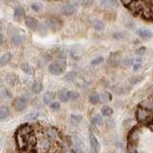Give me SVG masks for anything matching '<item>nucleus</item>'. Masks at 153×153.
Instances as JSON below:
<instances>
[{
    "label": "nucleus",
    "mask_w": 153,
    "mask_h": 153,
    "mask_svg": "<svg viewBox=\"0 0 153 153\" xmlns=\"http://www.w3.org/2000/svg\"><path fill=\"white\" fill-rule=\"evenodd\" d=\"M16 141L20 150H26L29 146L36 145V140L32 127L28 124L19 127L16 133Z\"/></svg>",
    "instance_id": "f257e3e1"
},
{
    "label": "nucleus",
    "mask_w": 153,
    "mask_h": 153,
    "mask_svg": "<svg viewBox=\"0 0 153 153\" xmlns=\"http://www.w3.org/2000/svg\"><path fill=\"white\" fill-rule=\"evenodd\" d=\"M137 121L141 123H149L153 121V111L143 107H139L136 112Z\"/></svg>",
    "instance_id": "f03ea898"
},
{
    "label": "nucleus",
    "mask_w": 153,
    "mask_h": 153,
    "mask_svg": "<svg viewBox=\"0 0 153 153\" xmlns=\"http://www.w3.org/2000/svg\"><path fill=\"white\" fill-rule=\"evenodd\" d=\"M76 6L78 3L76 2H66L61 6V13H63L66 16H71L76 12Z\"/></svg>",
    "instance_id": "7ed1b4c3"
},
{
    "label": "nucleus",
    "mask_w": 153,
    "mask_h": 153,
    "mask_svg": "<svg viewBox=\"0 0 153 153\" xmlns=\"http://www.w3.org/2000/svg\"><path fill=\"white\" fill-rule=\"evenodd\" d=\"M46 26L51 29L52 31H59V29L62 26V23L59 20V18H56V17H51V18H48L46 20Z\"/></svg>",
    "instance_id": "20e7f679"
},
{
    "label": "nucleus",
    "mask_w": 153,
    "mask_h": 153,
    "mask_svg": "<svg viewBox=\"0 0 153 153\" xmlns=\"http://www.w3.org/2000/svg\"><path fill=\"white\" fill-rule=\"evenodd\" d=\"M48 71H49L52 75L59 76L64 72V66H62L59 62H53V63H51L48 66Z\"/></svg>",
    "instance_id": "39448f33"
},
{
    "label": "nucleus",
    "mask_w": 153,
    "mask_h": 153,
    "mask_svg": "<svg viewBox=\"0 0 153 153\" xmlns=\"http://www.w3.org/2000/svg\"><path fill=\"white\" fill-rule=\"evenodd\" d=\"M73 143H74V147H75L74 150L76 151V153H87L85 149L84 143L81 141V139L79 137H74Z\"/></svg>",
    "instance_id": "423d86ee"
},
{
    "label": "nucleus",
    "mask_w": 153,
    "mask_h": 153,
    "mask_svg": "<svg viewBox=\"0 0 153 153\" xmlns=\"http://www.w3.org/2000/svg\"><path fill=\"white\" fill-rule=\"evenodd\" d=\"M25 24H26V26L29 29H30V30H32V31H37L40 23L38 22V20H37V19H36L35 17L27 16L25 18Z\"/></svg>",
    "instance_id": "0eeeda50"
},
{
    "label": "nucleus",
    "mask_w": 153,
    "mask_h": 153,
    "mask_svg": "<svg viewBox=\"0 0 153 153\" xmlns=\"http://www.w3.org/2000/svg\"><path fill=\"white\" fill-rule=\"evenodd\" d=\"M46 139H48L49 141H52V142H56L59 140V130H57L56 128H54V127H50L48 128L46 132Z\"/></svg>",
    "instance_id": "6e6552de"
},
{
    "label": "nucleus",
    "mask_w": 153,
    "mask_h": 153,
    "mask_svg": "<svg viewBox=\"0 0 153 153\" xmlns=\"http://www.w3.org/2000/svg\"><path fill=\"white\" fill-rule=\"evenodd\" d=\"M27 106V100L24 98H17L13 102V108L17 112H21Z\"/></svg>",
    "instance_id": "1a4fd4ad"
},
{
    "label": "nucleus",
    "mask_w": 153,
    "mask_h": 153,
    "mask_svg": "<svg viewBox=\"0 0 153 153\" xmlns=\"http://www.w3.org/2000/svg\"><path fill=\"white\" fill-rule=\"evenodd\" d=\"M83 52H84L83 48L80 45H76L71 49L70 54H71V56L73 57L74 59H79V57L82 56Z\"/></svg>",
    "instance_id": "9d476101"
},
{
    "label": "nucleus",
    "mask_w": 153,
    "mask_h": 153,
    "mask_svg": "<svg viewBox=\"0 0 153 153\" xmlns=\"http://www.w3.org/2000/svg\"><path fill=\"white\" fill-rule=\"evenodd\" d=\"M38 149L41 152L46 153L50 149V141L48 139H42V140L38 143Z\"/></svg>",
    "instance_id": "9b49d317"
},
{
    "label": "nucleus",
    "mask_w": 153,
    "mask_h": 153,
    "mask_svg": "<svg viewBox=\"0 0 153 153\" xmlns=\"http://www.w3.org/2000/svg\"><path fill=\"white\" fill-rule=\"evenodd\" d=\"M56 98V94L52 91H48L44 95H43V102L45 104H51L54 102V100Z\"/></svg>",
    "instance_id": "f8f14e48"
},
{
    "label": "nucleus",
    "mask_w": 153,
    "mask_h": 153,
    "mask_svg": "<svg viewBox=\"0 0 153 153\" xmlns=\"http://www.w3.org/2000/svg\"><path fill=\"white\" fill-rule=\"evenodd\" d=\"M69 93H70V90L63 88L59 92L57 97H59V99L60 100V102H68V100H69Z\"/></svg>",
    "instance_id": "ddd939ff"
},
{
    "label": "nucleus",
    "mask_w": 153,
    "mask_h": 153,
    "mask_svg": "<svg viewBox=\"0 0 153 153\" xmlns=\"http://www.w3.org/2000/svg\"><path fill=\"white\" fill-rule=\"evenodd\" d=\"M25 40V36L21 35V33H16L12 38V42L14 46H20Z\"/></svg>",
    "instance_id": "4468645a"
},
{
    "label": "nucleus",
    "mask_w": 153,
    "mask_h": 153,
    "mask_svg": "<svg viewBox=\"0 0 153 153\" xmlns=\"http://www.w3.org/2000/svg\"><path fill=\"white\" fill-rule=\"evenodd\" d=\"M137 35L139 36H141L143 38H151L153 33L150 30H148V29H145V28H141L139 29L137 31Z\"/></svg>",
    "instance_id": "2eb2a0df"
},
{
    "label": "nucleus",
    "mask_w": 153,
    "mask_h": 153,
    "mask_svg": "<svg viewBox=\"0 0 153 153\" xmlns=\"http://www.w3.org/2000/svg\"><path fill=\"white\" fill-rule=\"evenodd\" d=\"M42 90H43V84H42L41 81H39V80L33 81V84H32V91H33V93L39 94Z\"/></svg>",
    "instance_id": "dca6fc26"
},
{
    "label": "nucleus",
    "mask_w": 153,
    "mask_h": 153,
    "mask_svg": "<svg viewBox=\"0 0 153 153\" xmlns=\"http://www.w3.org/2000/svg\"><path fill=\"white\" fill-rule=\"evenodd\" d=\"M91 123L93 126H102L103 124V118L102 114H96L91 119Z\"/></svg>",
    "instance_id": "f3484780"
},
{
    "label": "nucleus",
    "mask_w": 153,
    "mask_h": 153,
    "mask_svg": "<svg viewBox=\"0 0 153 153\" xmlns=\"http://www.w3.org/2000/svg\"><path fill=\"white\" fill-rule=\"evenodd\" d=\"M109 61L112 64H118L121 61V55H120V53L119 52L112 53L109 56Z\"/></svg>",
    "instance_id": "a211bd4d"
},
{
    "label": "nucleus",
    "mask_w": 153,
    "mask_h": 153,
    "mask_svg": "<svg viewBox=\"0 0 153 153\" xmlns=\"http://www.w3.org/2000/svg\"><path fill=\"white\" fill-rule=\"evenodd\" d=\"M24 13H25V12H24V9L20 6L16 7V9H14V12H13V16H14V18L16 19V20H20V19L24 16Z\"/></svg>",
    "instance_id": "6ab92c4d"
},
{
    "label": "nucleus",
    "mask_w": 153,
    "mask_h": 153,
    "mask_svg": "<svg viewBox=\"0 0 153 153\" xmlns=\"http://www.w3.org/2000/svg\"><path fill=\"white\" fill-rule=\"evenodd\" d=\"M92 25L95 30H97V31H102L105 28L104 23L102 20H100V19H94L92 21Z\"/></svg>",
    "instance_id": "aec40b11"
},
{
    "label": "nucleus",
    "mask_w": 153,
    "mask_h": 153,
    "mask_svg": "<svg viewBox=\"0 0 153 153\" xmlns=\"http://www.w3.org/2000/svg\"><path fill=\"white\" fill-rule=\"evenodd\" d=\"M100 100L103 103H106L108 102H111L112 100V95L109 92H102L100 95Z\"/></svg>",
    "instance_id": "412c9836"
},
{
    "label": "nucleus",
    "mask_w": 153,
    "mask_h": 153,
    "mask_svg": "<svg viewBox=\"0 0 153 153\" xmlns=\"http://www.w3.org/2000/svg\"><path fill=\"white\" fill-rule=\"evenodd\" d=\"M12 59V55L10 54V53H6V54H4L1 57H0V65L2 66H5L7 65L10 61Z\"/></svg>",
    "instance_id": "4be33fe9"
},
{
    "label": "nucleus",
    "mask_w": 153,
    "mask_h": 153,
    "mask_svg": "<svg viewBox=\"0 0 153 153\" xmlns=\"http://www.w3.org/2000/svg\"><path fill=\"white\" fill-rule=\"evenodd\" d=\"M10 114V109L6 105H3V106L0 107V120H5Z\"/></svg>",
    "instance_id": "5701e85b"
},
{
    "label": "nucleus",
    "mask_w": 153,
    "mask_h": 153,
    "mask_svg": "<svg viewBox=\"0 0 153 153\" xmlns=\"http://www.w3.org/2000/svg\"><path fill=\"white\" fill-rule=\"evenodd\" d=\"M100 112H102V116H104V117H109V116H111V115L113 114V109L110 107V106L104 105V106H102V109H100Z\"/></svg>",
    "instance_id": "b1692460"
},
{
    "label": "nucleus",
    "mask_w": 153,
    "mask_h": 153,
    "mask_svg": "<svg viewBox=\"0 0 153 153\" xmlns=\"http://www.w3.org/2000/svg\"><path fill=\"white\" fill-rule=\"evenodd\" d=\"M100 102V95L97 94V93H93L90 95L89 97V102L91 104H97Z\"/></svg>",
    "instance_id": "393cba45"
},
{
    "label": "nucleus",
    "mask_w": 153,
    "mask_h": 153,
    "mask_svg": "<svg viewBox=\"0 0 153 153\" xmlns=\"http://www.w3.org/2000/svg\"><path fill=\"white\" fill-rule=\"evenodd\" d=\"M20 68H21V70L24 72V73H26V74H28V75H32L33 73V68L32 67L29 65L28 63H22L21 65H20Z\"/></svg>",
    "instance_id": "a878e982"
},
{
    "label": "nucleus",
    "mask_w": 153,
    "mask_h": 153,
    "mask_svg": "<svg viewBox=\"0 0 153 153\" xmlns=\"http://www.w3.org/2000/svg\"><path fill=\"white\" fill-rule=\"evenodd\" d=\"M118 4L117 1H114V0H104V1L100 2V5L105 8H112L114 6H116Z\"/></svg>",
    "instance_id": "bb28decb"
},
{
    "label": "nucleus",
    "mask_w": 153,
    "mask_h": 153,
    "mask_svg": "<svg viewBox=\"0 0 153 153\" xmlns=\"http://www.w3.org/2000/svg\"><path fill=\"white\" fill-rule=\"evenodd\" d=\"M71 122L74 124H79L81 121H82V116L79 114H72L71 115Z\"/></svg>",
    "instance_id": "cd10ccee"
},
{
    "label": "nucleus",
    "mask_w": 153,
    "mask_h": 153,
    "mask_svg": "<svg viewBox=\"0 0 153 153\" xmlns=\"http://www.w3.org/2000/svg\"><path fill=\"white\" fill-rule=\"evenodd\" d=\"M141 107L153 111V100H145L141 103Z\"/></svg>",
    "instance_id": "c85d7f7f"
},
{
    "label": "nucleus",
    "mask_w": 153,
    "mask_h": 153,
    "mask_svg": "<svg viewBox=\"0 0 153 153\" xmlns=\"http://www.w3.org/2000/svg\"><path fill=\"white\" fill-rule=\"evenodd\" d=\"M76 72H69V73H67L64 76V80L66 81H73L74 79H76Z\"/></svg>",
    "instance_id": "c756f323"
},
{
    "label": "nucleus",
    "mask_w": 153,
    "mask_h": 153,
    "mask_svg": "<svg viewBox=\"0 0 153 153\" xmlns=\"http://www.w3.org/2000/svg\"><path fill=\"white\" fill-rule=\"evenodd\" d=\"M30 7L31 9L33 10V11H35V12H40L41 10H42V4L41 3H38V2H33L31 3L30 5Z\"/></svg>",
    "instance_id": "7c9ffc66"
},
{
    "label": "nucleus",
    "mask_w": 153,
    "mask_h": 153,
    "mask_svg": "<svg viewBox=\"0 0 153 153\" xmlns=\"http://www.w3.org/2000/svg\"><path fill=\"white\" fill-rule=\"evenodd\" d=\"M142 66V59H133V63H132V68L133 71H138L139 69L141 68Z\"/></svg>",
    "instance_id": "2f4dec72"
},
{
    "label": "nucleus",
    "mask_w": 153,
    "mask_h": 153,
    "mask_svg": "<svg viewBox=\"0 0 153 153\" xmlns=\"http://www.w3.org/2000/svg\"><path fill=\"white\" fill-rule=\"evenodd\" d=\"M38 117H39V113L38 112H31L27 115L25 119L28 120V121H35V120H36Z\"/></svg>",
    "instance_id": "473e14b6"
},
{
    "label": "nucleus",
    "mask_w": 153,
    "mask_h": 153,
    "mask_svg": "<svg viewBox=\"0 0 153 153\" xmlns=\"http://www.w3.org/2000/svg\"><path fill=\"white\" fill-rule=\"evenodd\" d=\"M37 32L39 33L40 35H42V36L47 35V26L43 25V24H39V27H38Z\"/></svg>",
    "instance_id": "72a5a7b5"
},
{
    "label": "nucleus",
    "mask_w": 153,
    "mask_h": 153,
    "mask_svg": "<svg viewBox=\"0 0 153 153\" xmlns=\"http://www.w3.org/2000/svg\"><path fill=\"white\" fill-rule=\"evenodd\" d=\"M104 60V59L102 56H98V57H96V59H92V61H91V64L92 65H99L100 63H102Z\"/></svg>",
    "instance_id": "f704fd0d"
},
{
    "label": "nucleus",
    "mask_w": 153,
    "mask_h": 153,
    "mask_svg": "<svg viewBox=\"0 0 153 153\" xmlns=\"http://www.w3.org/2000/svg\"><path fill=\"white\" fill-rule=\"evenodd\" d=\"M79 94L76 91H70L69 93V100H76V99H79Z\"/></svg>",
    "instance_id": "c9c22d12"
},
{
    "label": "nucleus",
    "mask_w": 153,
    "mask_h": 153,
    "mask_svg": "<svg viewBox=\"0 0 153 153\" xmlns=\"http://www.w3.org/2000/svg\"><path fill=\"white\" fill-rule=\"evenodd\" d=\"M50 107L52 110H55V111H57V110L60 109V103L57 102H54L53 103L50 104Z\"/></svg>",
    "instance_id": "e433bc0d"
},
{
    "label": "nucleus",
    "mask_w": 153,
    "mask_h": 153,
    "mask_svg": "<svg viewBox=\"0 0 153 153\" xmlns=\"http://www.w3.org/2000/svg\"><path fill=\"white\" fill-rule=\"evenodd\" d=\"M61 153H76V151L74 149H71L70 147L67 146V147H64L63 149H62Z\"/></svg>",
    "instance_id": "4c0bfd02"
},
{
    "label": "nucleus",
    "mask_w": 153,
    "mask_h": 153,
    "mask_svg": "<svg viewBox=\"0 0 153 153\" xmlns=\"http://www.w3.org/2000/svg\"><path fill=\"white\" fill-rule=\"evenodd\" d=\"M145 52H146V48L141 47V48H139V49L136 50V54L137 55H143L145 54Z\"/></svg>",
    "instance_id": "58836bf2"
},
{
    "label": "nucleus",
    "mask_w": 153,
    "mask_h": 153,
    "mask_svg": "<svg viewBox=\"0 0 153 153\" xmlns=\"http://www.w3.org/2000/svg\"><path fill=\"white\" fill-rule=\"evenodd\" d=\"M123 36V33H115L114 35V37L115 38H118V39H120V38H122Z\"/></svg>",
    "instance_id": "ea45409f"
},
{
    "label": "nucleus",
    "mask_w": 153,
    "mask_h": 153,
    "mask_svg": "<svg viewBox=\"0 0 153 153\" xmlns=\"http://www.w3.org/2000/svg\"><path fill=\"white\" fill-rule=\"evenodd\" d=\"M91 4H92V1H82V2H81V5L84 6V7H87V6H89V5H91Z\"/></svg>",
    "instance_id": "a19ab883"
},
{
    "label": "nucleus",
    "mask_w": 153,
    "mask_h": 153,
    "mask_svg": "<svg viewBox=\"0 0 153 153\" xmlns=\"http://www.w3.org/2000/svg\"><path fill=\"white\" fill-rule=\"evenodd\" d=\"M90 130H91V132H95V133H98V129L95 127V126H90Z\"/></svg>",
    "instance_id": "79ce46f5"
},
{
    "label": "nucleus",
    "mask_w": 153,
    "mask_h": 153,
    "mask_svg": "<svg viewBox=\"0 0 153 153\" xmlns=\"http://www.w3.org/2000/svg\"><path fill=\"white\" fill-rule=\"evenodd\" d=\"M2 42H3V36L1 33V35H0V44H2Z\"/></svg>",
    "instance_id": "37998d69"
},
{
    "label": "nucleus",
    "mask_w": 153,
    "mask_h": 153,
    "mask_svg": "<svg viewBox=\"0 0 153 153\" xmlns=\"http://www.w3.org/2000/svg\"><path fill=\"white\" fill-rule=\"evenodd\" d=\"M2 33V26H1V23H0V35Z\"/></svg>",
    "instance_id": "c03bdc74"
},
{
    "label": "nucleus",
    "mask_w": 153,
    "mask_h": 153,
    "mask_svg": "<svg viewBox=\"0 0 153 153\" xmlns=\"http://www.w3.org/2000/svg\"><path fill=\"white\" fill-rule=\"evenodd\" d=\"M1 143H2V138L0 137V146H1Z\"/></svg>",
    "instance_id": "a18cd8bd"
}]
</instances>
